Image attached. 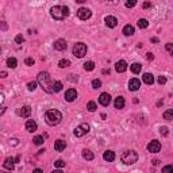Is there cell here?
Returning <instances> with one entry per match:
<instances>
[{"label":"cell","instance_id":"obj_1","mask_svg":"<svg viewBox=\"0 0 173 173\" xmlns=\"http://www.w3.org/2000/svg\"><path fill=\"white\" fill-rule=\"evenodd\" d=\"M38 83L46 93H52L53 92V83L50 80V76L47 72H41L38 74Z\"/></svg>","mask_w":173,"mask_h":173},{"label":"cell","instance_id":"obj_2","mask_svg":"<svg viewBox=\"0 0 173 173\" xmlns=\"http://www.w3.org/2000/svg\"><path fill=\"white\" fill-rule=\"evenodd\" d=\"M45 119H46V123L49 126H57V124L61 122L62 119V115L58 109H49L45 115Z\"/></svg>","mask_w":173,"mask_h":173},{"label":"cell","instance_id":"obj_3","mask_svg":"<svg viewBox=\"0 0 173 173\" xmlns=\"http://www.w3.org/2000/svg\"><path fill=\"white\" fill-rule=\"evenodd\" d=\"M120 160H122V162L126 164V165H131V164H135L138 161V154L134 150H127V152H124L123 154H122Z\"/></svg>","mask_w":173,"mask_h":173},{"label":"cell","instance_id":"obj_4","mask_svg":"<svg viewBox=\"0 0 173 173\" xmlns=\"http://www.w3.org/2000/svg\"><path fill=\"white\" fill-rule=\"evenodd\" d=\"M50 15H52V18L56 19V20H62V19L66 18V15L64 12V7H61V6H54L52 10H50Z\"/></svg>","mask_w":173,"mask_h":173},{"label":"cell","instance_id":"obj_5","mask_svg":"<svg viewBox=\"0 0 173 173\" xmlns=\"http://www.w3.org/2000/svg\"><path fill=\"white\" fill-rule=\"evenodd\" d=\"M73 54H74V57H77V58H83V57L87 54V45L83 42L76 43L73 47Z\"/></svg>","mask_w":173,"mask_h":173},{"label":"cell","instance_id":"obj_6","mask_svg":"<svg viewBox=\"0 0 173 173\" xmlns=\"http://www.w3.org/2000/svg\"><path fill=\"white\" fill-rule=\"evenodd\" d=\"M89 124L88 123H81L80 124V126H77V127L74 129V135H76V137L77 138H80V137H83V135H85L87 134V133H88L89 131Z\"/></svg>","mask_w":173,"mask_h":173},{"label":"cell","instance_id":"obj_7","mask_svg":"<svg viewBox=\"0 0 173 173\" xmlns=\"http://www.w3.org/2000/svg\"><path fill=\"white\" fill-rule=\"evenodd\" d=\"M91 15H92V12H91V10H88V8L81 7L80 10L77 11V16L81 19V20H87V19H89L91 18Z\"/></svg>","mask_w":173,"mask_h":173},{"label":"cell","instance_id":"obj_8","mask_svg":"<svg viewBox=\"0 0 173 173\" xmlns=\"http://www.w3.org/2000/svg\"><path fill=\"white\" fill-rule=\"evenodd\" d=\"M148 150L150 153H158L160 150H161V143H160L158 141H152L148 145Z\"/></svg>","mask_w":173,"mask_h":173},{"label":"cell","instance_id":"obj_9","mask_svg":"<svg viewBox=\"0 0 173 173\" xmlns=\"http://www.w3.org/2000/svg\"><path fill=\"white\" fill-rule=\"evenodd\" d=\"M99 103L102 104V106L107 107L111 103V96H109V93H107V92H103L102 95L99 96Z\"/></svg>","mask_w":173,"mask_h":173},{"label":"cell","instance_id":"obj_10","mask_svg":"<svg viewBox=\"0 0 173 173\" xmlns=\"http://www.w3.org/2000/svg\"><path fill=\"white\" fill-rule=\"evenodd\" d=\"M76 97H77V91L76 89L71 88L65 92V100L66 102H73V100H76Z\"/></svg>","mask_w":173,"mask_h":173},{"label":"cell","instance_id":"obj_11","mask_svg":"<svg viewBox=\"0 0 173 173\" xmlns=\"http://www.w3.org/2000/svg\"><path fill=\"white\" fill-rule=\"evenodd\" d=\"M53 47L56 50H58V52H62V50L66 49V41H64V39H57L56 42H54Z\"/></svg>","mask_w":173,"mask_h":173},{"label":"cell","instance_id":"obj_12","mask_svg":"<svg viewBox=\"0 0 173 173\" xmlns=\"http://www.w3.org/2000/svg\"><path fill=\"white\" fill-rule=\"evenodd\" d=\"M139 87H141V81L138 78H131L130 81H129V89L130 91H138Z\"/></svg>","mask_w":173,"mask_h":173},{"label":"cell","instance_id":"obj_13","mask_svg":"<svg viewBox=\"0 0 173 173\" xmlns=\"http://www.w3.org/2000/svg\"><path fill=\"white\" fill-rule=\"evenodd\" d=\"M115 69H117L118 73H123V72L127 69V62H126V61H123V60L118 61L117 64H115Z\"/></svg>","mask_w":173,"mask_h":173},{"label":"cell","instance_id":"obj_14","mask_svg":"<svg viewBox=\"0 0 173 173\" xmlns=\"http://www.w3.org/2000/svg\"><path fill=\"white\" fill-rule=\"evenodd\" d=\"M104 22H106V25L108 26L109 28H114L118 26V19L115 18V16H107V18L104 19Z\"/></svg>","mask_w":173,"mask_h":173},{"label":"cell","instance_id":"obj_15","mask_svg":"<svg viewBox=\"0 0 173 173\" xmlns=\"http://www.w3.org/2000/svg\"><path fill=\"white\" fill-rule=\"evenodd\" d=\"M37 129H38V126H37V123L34 122V120H27L26 122V130L28 131V133H35Z\"/></svg>","mask_w":173,"mask_h":173},{"label":"cell","instance_id":"obj_16","mask_svg":"<svg viewBox=\"0 0 173 173\" xmlns=\"http://www.w3.org/2000/svg\"><path fill=\"white\" fill-rule=\"evenodd\" d=\"M65 148H66V142L62 141V139H58V141H56V143H54V149H56L57 152H64Z\"/></svg>","mask_w":173,"mask_h":173},{"label":"cell","instance_id":"obj_17","mask_svg":"<svg viewBox=\"0 0 173 173\" xmlns=\"http://www.w3.org/2000/svg\"><path fill=\"white\" fill-rule=\"evenodd\" d=\"M14 162H15V160L12 158V157H8V158H6L3 166L6 168V169H8V170H12V169H14Z\"/></svg>","mask_w":173,"mask_h":173},{"label":"cell","instance_id":"obj_18","mask_svg":"<svg viewBox=\"0 0 173 173\" xmlns=\"http://www.w3.org/2000/svg\"><path fill=\"white\" fill-rule=\"evenodd\" d=\"M114 106H115V108L120 109L124 107V97L123 96H118L117 99H115V102H114Z\"/></svg>","mask_w":173,"mask_h":173},{"label":"cell","instance_id":"obj_19","mask_svg":"<svg viewBox=\"0 0 173 173\" xmlns=\"http://www.w3.org/2000/svg\"><path fill=\"white\" fill-rule=\"evenodd\" d=\"M103 158L106 160V161H108V162H112L114 160H115V153L111 152V150H107V152H104V154H103Z\"/></svg>","mask_w":173,"mask_h":173},{"label":"cell","instance_id":"obj_20","mask_svg":"<svg viewBox=\"0 0 173 173\" xmlns=\"http://www.w3.org/2000/svg\"><path fill=\"white\" fill-rule=\"evenodd\" d=\"M134 32H135V30H134V27H133L131 25H126L123 27V34H124V35L130 37V35H133Z\"/></svg>","mask_w":173,"mask_h":173},{"label":"cell","instance_id":"obj_21","mask_svg":"<svg viewBox=\"0 0 173 173\" xmlns=\"http://www.w3.org/2000/svg\"><path fill=\"white\" fill-rule=\"evenodd\" d=\"M20 117L22 118H28L30 117V114H31V108L28 106H25V107H22V109H20Z\"/></svg>","mask_w":173,"mask_h":173},{"label":"cell","instance_id":"obj_22","mask_svg":"<svg viewBox=\"0 0 173 173\" xmlns=\"http://www.w3.org/2000/svg\"><path fill=\"white\" fill-rule=\"evenodd\" d=\"M83 158L87 160V161H92L93 160V153L91 150H88V149H84L83 150Z\"/></svg>","mask_w":173,"mask_h":173},{"label":"cell","instance_id":"obj_23","mask_svg":"<svg viewBox=\"0 0 173 173\" xmlns=\"http://www.w3.org/2000/svg\"><path fill=\"white\" fill-rule=\"evenodd\" d=\"M143 83L148 85H152L153 83H154V77H153V74L150 73H145L143 74Z\"/></svg>","mask_w":173,"mask_h":173},{"label":"cell","instance_id":"obj_24","mask_svg":"<svg viewBox=\"0 0 173 173\" xmlns=\"http://www.w3.org/2000/svg\"><path fill=\"white\" fill-rule=\"evenodd\" d=\"M130 69H131V72L133 73H139L141 72V69H142V66H141V64H138V62H134L133 65H130Z\"/></svg>","mask_w":173,"mask_h":173},{"label":"cell","instance_id":"obj_25","mask_svg":"<svg viewBox=\"0 0 173 173\" xmlns=\"http://www.w3.org/2000/svg\"><path fill=\"white\" fill-rule=\"evenodd\" d=\"M16 65H18V61H16V58H14V57H11V58H8L7 60V66L8 68H16Z\"/></svg>","mask_w":173,"mask_h":173},{"label":"cell","instance_id":"obj_26","mask_svg":"<svg viewBox=\"0 0 173 173\" xmlns=\"http://www.w3.org/2000/svg\"><path fill=\"white\" fill-rule=\"evenodd\" d=\"M164 119H166V120H172L173 119V109L172 108L166 109L165 112H164Z\"/></svg>","mask_w":173,"mask_h":173},{"label":"cell","instance_id":"obj_27","mask_svg":"<svg viewBox=\"0 0 173 173\" xmlns=\"http://www.w3.org/2000/svg\"><path fill=\"white\" fill-rule=\"evenodd\" d=\"M84 69L85 71H88V72L93 71V69H95V64H93L92 61H87V62L84 64Z\"/></svg>","mask_w":173,"mask_h":173},{"label":"cell","instance_id":"obj_28","mask_svg":"<svg viewBox=\"0 0 173 173\" xmlns=\"http://www.w3.org/2000/svg\"><path fill=\"white\" fill-rule=\"evenodd\" d=\"M61 89H62V83L61 81L53 83V92H60Z\"/></svg>","mask_w":173,"mask_h":173},{"label":"cell","instance_id":"obj_29","mask_svg":"<svg viewBox=\"0 0 173 173\" xmlns=\"http://www.w3.org/2000/svg\"><path fill=\"white\" fill-rule=\"evenodd\" d=\"M148 26H149V22L146 19H139L138 20V27L139 28H146Z\"/></svg>","mask_w":173,"mask_h":173},{"label":"cell","instance_id":"obj_30","mask_svg":"<svg viewBox=\"0 0 173 173\" xmlns=\"http://www.w3.org/2000/svg\"><path fill=\"white\" fill-rule=\"evenodd\" d=\"M87 108H88V111H91V112H95L96 108H97V106H96L95 102H89L88 106H87Z\"/></svg>","mask_w":173,"mask_h":173},{"label":"cell","instance_id":"obj_31","mask_svg":"<svg viewBox=\"0 0 173 173\" xmlns=\"http://www.w3.org/2000/svg\"><path fill=\"white\" fill-rule=\"evenodd\" d=\"M71 65V61L69 60H61L60 62H58V66L60 68H68Z\"/></svg>","mask_w":173,"mask_h":173},{"label":"cell","instance_id":"obj_32","mask_svg":"<svg viewBox=\"0 0 173 173\" xmlns=\"http://www.w3.org/2000/svg\"><path fill=\"white\" fill-rule=\"evenodd\" d=\"M32 141H34V143H35V145H42L45 139H43V137H41V135H37V137L34 138Z\"/></svg>","mask_w":173,"mask_h":173},{"label":"cell","instance_id":"obj_33","mask_svg":"<svg viewBox=\"0 0 173 173\" xmlns=\"http://www.w3.org/2000/svg\"><path fill=\"white\" fill-rule=\"evenodd\" d=\"M92 87H93L95 89L100 88V87H102V81H100V80H97V78H95V80L92 81Z\"/></svg>","mask_w":173,"mask_h":173},{"label":"cell","instance_id":"obj_34","mask_svg":"<svg viewBox=\"0 0 173 173\" xmlns=\"http://www.w3.org/2000/svg\"><path fill=\"white\" fill-rule=\"evenodd\" d=\"M137 4V0H126V7L127 8H133Z\"/></svg>","mask_w":173,"mask_h":173},{"label":"cell","instance_id":"obj_35","mask_svg":"<svg viewBox=\"0 0 173 173\" xmlns=\"http://www.w3.org/2000/svg\"><path fill=\"white\" fill-rule=\"evenodd\" d=\"M27 88H28V91H34V89L37 88V81L28 83V84H27Z\"/></svg>","mask_w":173,"mask_h":173},{"label":"cell","instance_id":"obj_36","mask_svg":"<svg viewBox=\"0 0 173 173\" xmlns=\"http://www.w3.org/2000/svg\"><path fill=\"white\" fill-rule=\"evenodd\" d=\"M54 165H56L57 168H64V166H65V162L62 161V160H57L56 162H54Z\"/></svg>","mask_w":173,"mask_h":173},{"label":"cell","instance_id":"obj_37","mask_svg":"<svg viewBox=\"0 0 173 173\" xmlns=\"http://www.w3.org/2000/svg\"><path fill=\"white\" fill-rule=\"evenodd\" d=\"M15 42L16 43H22V42H25V38H23V35L22 34H19V35L15 37Z\"/></svg>","mask_w":173,"mask_h":173},{"label":"cell","instance_id":"obj_38","mask_svg":"<svg viewBox=\"0 0 173 173\" xmlns=\"http://www.w3.org/2000/svg\"><path fill=\"white\" fill-rule=\"evenodd\" d=\"M165 49L168 50L170 54H173V43H166V45H165Z\"/></svg>","mask_w":173,"mask_h":173},{"label":"cell","instance_id":"obj_39","mask_svg":"<svg viewBox=\"0 0 173 173\" xmlns=\"http://www.w3.org/2000/svg\"><path fill=\"white\" fill-rule=\"evenodd\" d=\"M25 64L28 65V66H31V65H34V60H32L31 57H28V58H26L25 60Z\"/></svg>","mask_w":173,"mask_h":173},{"label":"cell","instance_id":"obj_40","mask_svg":"<svg viewBox=\"0 0 173 173\" xmlns=\"http://www.w3.org/2000/svg\"><path fill=\"white\" fill-rule=\"evenodd\" d=\"M162 172H173V165H166L162 168Z\"/></svg>","mask_w":173,"mask_h":173},{"label":"cell","instance_id":"obj_41","mask_svg":"<svg viewBox=\"0 0 173 173\" xmlns=\"http://www.w3.org/2000/svg\"><path fill=\"white\" fill-rule=\"evenodd\" d=\"M160 133H161V135H164V137H165V135H168V127H165V126H164V127H161V129H160Z\"/></svg>","mask_w":173,"mask_h":173},{"label":"cell","instance_id":"obj_42","mask_svg":"<svg viewBox=\"0 0 173 173\" xmlns=\"http://www.w3.org/2000/svg\"><path fill=\"white\" fill-rule=\"evenodd\" d=\"M165 83H166V77H165V76H160V77H158V84L164 85Z\"/></svg>","mask_w":173,"mask_h":173},{"label":"cell","instance_id":"obj_43","mask_svg":"<svg viewBox=\"0 0 173 173\" xmlns=\"http://www.w3.org/2000/svg\"><path fill=\"white\" fill-rule=\"evenodd\" d=\"M146 58H148V60H149V61H152V60H153V58H154V56H153V54H152V53H146Z\"/></svg>","mask_w":173,"mask_h":173},{"label":"cell","instance_id":"obj_44","mask_svg":"<svg viewBox=\"0 0 173 173\" xmlns=\"http://www.w3.org/2000/svg\"><path fill=\"white\" fill-rule=\"evenodd\" d=\"M150 6H152V4L149 3V1H145V3H143V8H149Z\"/></svg>","mask_w":173,"mask_h":173},{"label":"cell","instance_id":"obj_45","mask_svg":"<svg viewBox=\"0 0 173 173\" xmlns=\"http://www.w3.org/2000/svg\"><path fill=\"white\" fill-rule=\"evenodd\" d=\"M0 77H3V78H4V77H7V72H4V71H3L1 73H0Z\"/></svg>","mask_w":173,"mask_h":173},{"label":"cell","instance_id":"obj_46","mask_svg":"<svg viewBox=\"0 0 173 173\" xmlns=\"http://www.w3.org/2000/svg\"><path fill=\"white\" fill-rule=\"evenodd\" d=\"M87 0H76V3H78V4H83V3H85Z\"/></svg>","mask_w":173,"mask_h":173},{"label":"cell","instance_id":"obj_47","mask_svg":"<svg viewBox=\"0 0 173 173\" xmlns=\"http://www.w3.org/2000/svg\"><path fill=\"white\" fill-rule=\"evenodd\" d=\"M158 164H160L158 160H154V161H153V165H158Z\"/></svg>","mask_w":173,"mask_h":173},{"label":"cell","instance_id":"obj_48","mask_svg":"<svg viewBox=\"0 0 173 173\" xmlns=\"http://www.w3.org/2000/svg\"><path fill=\"white\" fill-rule=\"evenodd\" d=\"M103 73H104V74H109V69H104V71H103Z\"/></svg>","mask_w":173,"mask_h":173},{"label":"cell","instance_id":"obj_49","mask_svg":"<svg viewBox=\"0 0 173 173\" xmlns=\"http://www.w3.org/2000/svg\"><path fill=\"white\" fill-rule=\"evenodd\" d=\"M152 42H158V38H155V37H154V38H152Z\"/></svg>","mask_w":173,"mask_h":173},{"label":"cell","instance_id":"obj_50","mask_svg":"<svg viewBox=\"0 0 173 173\" xmlns=\"http://www.w3.org/2000/svg\"><path fill=\"white\" fill-rule=\"evenodd\" d=\"M34 172H37V173H41V172H42V169H38V168H37V169H34Z\"/></svg>","mask_w":173,"mask_h":173}]
</instances>
